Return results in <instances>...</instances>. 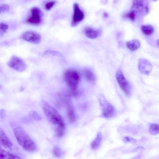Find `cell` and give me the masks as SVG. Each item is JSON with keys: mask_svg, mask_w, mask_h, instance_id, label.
I'll use <instances>...</instances> for the list:
<instances>
[{"mask_svg": "<svg viewBox=\"0 0 159 159\" xmlns=\"http://www.w3.org/2000/svg\"><path fill=\"white\" fill-rule=\"evenodd\" d=\"M64 78L67 85L71 90L77 89L80 80L79 72L74 69H69L64 73Z\"/></svg>", "mask_w": 159, "mask_h": 159, "instance_id": "cell-3", "label": "cell"}, {"mask_svg": "<svg viewBox=\"0 0 159 159\" xmlns=\"http://www.w3.org/2000/svg\"><path fill=\"white\" fill-rule=\"evenodd\" d=\"M56 3L55 1H52L47 2L44 5L45 9L47 10H50L54 7Z\"/></svg>", "mask_w": 159, "mask_h": 159, "instance_id": "cell-24", "label": "cell"}, {"mask_svg": "<svg viewBox=\"0 0 159 159\" xmlns=\"http://www.w3.org/2000/svg\"><path fill=\"white\" fill-rule=\"evenodd\" d=\"M53 153L54 156L57 157H60L62 154L61 149L58 147H55L53 150Z\"/></svg>", "mask_w": 159, "mask_h": 159, "instance_id": "cell-25", "label": "cell"}, {"mask_svg": "<svg viewBox=\"0 0 159 159\" xmlns=\"http://www.w3.org/2000/svg\"><path fill=\"white\" fill-rule=\"evenodd\" d=\"M84 33L88 38L93 39L97 38L98 36L100 31L99 30H95L90 27H86L84 29Z\"/></svg>", "mask_w": 159, "mask_h": 159, "instance_id": "cell-13", "label": "cell"}, {"mask_svg": "<svg viewBox=\"0 0 159 159\" xmlns=\"http://www.w3.org/2000/svg\"><path fill=\"white\" fill-rule=\"evenodd\" d=\"M138 67L141 73L148 75L152 70V66L148 61L144 58H141L139 61Z\"/></svg>", "mask_w": 159, "mask_h": 159, "instance_id": "cell-10", "label": "cell"}, {"mask_svg": "<svg viewBox=\"0 0 159 159\" xmlns=\"http://www.w3.org/2000/svg\"><path fill=\"white\" fill-rule=\"evenodd\" d=\"M141 30L144 34L148 35L153 33L154 29L152 25H143L141 27Z\"/></svg>", "mask_w": 159, "mask_h": 159, "instance_id": "cell-19", "label": "cell"}, {"mask_svg": "<svg viewBox=\"0 0 159 159\" xmlns=\"http://www.w3.org/2000/svg\"><path fill=\"white\" fill-rule=\"evenodd\" d=\"M13 131L19 145L25 150L33 152L37 149L35 143L26 133L24 129L19 126L15 127Z\"/></svg>", "mask_w": 159, "mask_h": 159, "instance_id": "cell-1", "label": "cell"}, {"mask_svg": "<svg viewBox=\"0 0 159 159\" xmlns=\"http://www.w3.org/2000/svg\"><path fill=\"white\" fill-rule=\"evenodd\" d=\"M67 115L71 123L74 122L76 120V115L73 105L69 100L67 104Z\"/></svg>", "mask_w": 159, "mask_h": 159, "instance_id": "cell-12", "label": "cell"}, {"mask_svg": "<svg viewBox=\"0 0 159 159\" xmlns=\"http://www.w3.org/2000/svg\"><path fill=\"white\" fill-rule=\"evenodd\" d=\"M103 16L105 17H107L108 16V13L107 12H104L103 13Z\"/></svg>", "mask_w": 159, "mask_h": 159, "instance_id": "cell-29", "label": "cell"}, {"mask_svg": "<svg viewBox=\"0 0 159 159\" xmlns=\"http://www.w3.org/2000/svg\"><path fill=\"white\" fill-rule=\"evenodd\" d=\"M31 14L26 19L25 23L32 25H38L42 22L43 17V13L38 7H33L30 10Z\"/></svg>", "mask_w": 159, "mask_h": 159, "instance_id": "cell-4", "label": "cell"}, {"mask_svg": "<svg viewBox=\"0 0 159 159\" xmlns=\"http://www.w3.org/2000/svg\"><path fill=\"white\" fill-rule=\"evenodd\" d=\"M127 47L130 50L134 51L138 49L140 47V43L137 40H133L126 43Z\"/></svg>", "mask_w": 159, "mask_h": 159, "instance_id": "cell-16", "label": "cell"}, {"mask_svg": "<svg viewBox=\"0 0 159 159\" xmlns=\"http://www.w3.org/2000/svg\"><path fill=\"white\" fill-rule=\"evenodd\" d=\"M98 101L102 115L104 117L110 118L114 116L116 111L114 107L105 97H100Z\"/></svg>", "mask_w": 159, "mask_h": 159, "instance_id": "cell-5", "label": "cell"}, {"mask_svg": "<svg viewBox=\"0 0 159 159\" xmlns=\"http://www.w3.org/2000/svg\"><path fill=\"white\" fill-rule=\"evenodd\" d=\"M0 158L1 159H18L20 158L15 155L7 152L1 147L0 148Z\"/></svg>", "mask_w": 159, "mask_h": 159, "instance_id": "cell-14", "label": "cell"}, {"mask_svg": "<svg viewBox=\"0 0 159 159\" xmlns=\"http://www.w3.org/2000/svg\"><path fill=\"white\" fill-rule=\"evenodd\" d=\"M84 75L86 80L92 82L94 81L95 77L93 72L89 68H85L83 71Z\"/></svg>", "mask_w": 159, "mask_h": 159, "instance_id": "cell-17", "label": "cell"}, {"mask_svg": "<svg viewBox=\"0 0 159 159\" xmlns=\"http://www.w3.org/2000/svg\"><path fill=\"white\" fill-rule=\"evenodd\" d=\"M116 77L118 84L122 90L126 95H129L130 93V84L121 70H118L117 71Z\"/></svg>", "mask_w": 159, "mask_h": 159, "instance_id": "cell-6", "label": "cell"}, {"mask_svg": "<svg viewBox=\"0 0 159 159\" xmlns=\"http://www.w3.org/2000/svg\"><path fill=\"white\" fill-rule=\"evenodd\" d=\"M0 143L2 146L7 148H10L12 146L11 142L1 128L0 129Z\"/></svg>", "mask_w": 159, "mask_h": 159, "instance_id": "cell-11", "label": "cell"}, {"mask_svg": "<svg viewBox=\"0 0 159 159\" xmlns=\"http://www.w3.org/2000/svg\"><path fill=\"white\" fill-rule=\"evenodd\" d=\"M73 14L72 17L71 25L73 27L77 25L84 19V14L83 11L79 7L78 4L75 3L73 5Z\"/></svg>", "mask_w": 159, "mask_h": 159, "instance_id": "cell-8", "label": "cell"}, {"mask_svg": "<svg viewBox=\"0 0 159 159\" xmlns=\"http://www.w3.org/2000/svg\"><path fill=\"white\" fill-rule=\"evenodd\" d=\"M43 108L46 116L51 123L57 125L65 124L60 115L55 108L48 102H44Z\"/></svg>", "mask_w": 159, "mask_h": 159, "instance_id": "cell-2", "label": "cell"}, {"mask_svg": "<svg viewBox=\"0 0 159 159\" xmlns=\"http://www.w3.org/2000/svg\"><path fill=\"white\" fill-rule=\"evenodd\" d=\"M144 0H133L132 5H143Z\"/></svg>", "mask_w": 159, "mask_h": 159, "instance_id": "cell-27", "label": "cell"}, {"mask_svg": "<svg viewBox=\"0 0 159 159\" xmlns=\"http://www.w3.org/2000/svg\"><path fill=\"white\" fill-rule=\"evenodd\" d=\"M149 131L152 135H155L159 133V124H151L149 126Z\"/></svg>", "mask_w": 159, "mask_h": 159, "instance_id": "cell-21", "label": "cell"}, {"mask_svg": "<svg viewBox=\"0 0 159 159\" xmlns=\"http://www.w3.org/2000/svg\"><path fill=\"white\" fill-rule=\"evenodd\" d=\"M29 115L30 117L37 120H40L41 119L40 115L37 112L34 111H30Z\"/></svg>", "mask_w": 159, "mask_h": 159, "instance_id": "cell-23", "label": "cell"}, {"mask_svg": "<svg viewBox=\"0 0 159 159\" xmlns=\"http://www.w3.org/2000/svg\"><path fill=\"white\" fill-rule=\"evenodd\" d=\"M8 28V25L3 23H1L0 24V34L2 35L5 33Z\"/></svg>", "mask_w": 159, "mask_h": 159, "instance_id": "cell-22", "label": "cell"}, {"mask_svg": "<svg viewBox=\"0 0 159 159\" xmlns=\"http://www.w3.org/2000/svg\"><path fill=\"white\" fill-rule=\"evenodd\" d=\"M102 135L101 132H98L95 139L92 142L91 146V148L94 149H97L100 146L102 139Z\"/></svg>", "mask_w": 159, "mask_h": 159, "instance_id": "cell-15", "label": "cell"}, {"mask_svg": "<svg viewBox=\"0 0 159 159\" xmlns=\"http://www.w3.org/2000/svg\"><path fill=\"white\" fill-rule=\"evenodd\" d=\"M9 6L6 4H3L0 6V13H3L5 12L8 11L9 10Z\"/></svg>", "mask_w": 159, "mask_h": 159, "instance_id": "cell-26", "label": "cell"}, {"mask_svg": "<svg viewBox=\"0 0 159 159\" xmlns=\"http://www.w3.org/2000/svg\"><path fill=\"white\" fill-rule=\"evenodd\" d=\"M124 141L126 143L131 142L132 143H135L136 142V140L130 137H126L124 138Z\"/></svg>", "mask_w": 159, "mask_h": 159, "instance_id": "cell-28", "label": "cell"}, {"mask_svg": "<svg viewBox=\"0 0 159 159\" xmlns=\"http://www.w3.org/2000/svg\"><path fill=\"white\" fill-rule=\"evenodd\" d=\"M137 16V14L134 11L130 10L129 12L124 14L122 15V17L124 18L133 21L135 20Z\"/></svg>", "mask_w": 159, "mask_h": 159, "instance_id": "cell-20", "label": "cell"}, {"mask_svg": "<svg viewBox=\"0 0 159 159\" xmlns=\"http://www.w3.org/2000/svg\"><path fill=\"white\" fill-rule=\"evenodd\" d=\"M157 43H158V44L159 45V39H158L157 40Z\"/></svg>", "mask_w": 159, "mask_h": 159, "instance_id": "cell-30", "label": "cell"}, {"mask_svg": "<svg viewBox=\"0 0 159 159\" xmlns=\"http://www.w3.org/2000/svg\"><path fill=\"white\" fill-rule=\"evenodd\" d=\"M8 66L11 68L18 72H22L27 68L25 62L16 56H13L8 62Z\"/></svg>", "mask_w": 159, "mask_h": 159, "instance_id": "cell-7", "label": "cell"}, {"mask_svg": "<svg viewBox=\"0 0 159 159\" xmlns=\"http://www.w3.org/2000/svg\"><path fill=\"white\" fill-rule=\"evenodd\" d=\"M65 125H57L55 129V132L57 136L61 138L63 136L65 133Z\"/></svg>", "mask_w": 159, "mask_h": 159, "instance_id": "cell-18", "label": "cell"}, {"mask_svg": "<svg viewBox=\"0 0 159 159\" xmlns=\"http://www.w3.org/2000/svg\"><path fill=\"white\" fill-rule=\"evenodd\" d=\"M21 38L25 40L35 44H39L41 40V36L39 34L31 31L24 33Z\"/></svg>", "mask_w": 159, "mask_h": 159, "instance_id": "cell-9", "label": "cell"}]
</instances>
